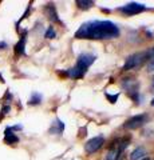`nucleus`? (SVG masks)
<instances>
[{"instance_id": "nucleus-18", "label": "nucleus", "mask_w": 154, "mask_h": 160, "mask_svg": "<svg viewBox=\"0 0 154 160\" xmlns=\"http://www.w3.org/2000/svg\"><path fill=\"white\" fill-rule=\"evenodd\" d=\"M6 100H7V102H8V100H12V95H11V92H9V91H7V92H6V95H4V98L2 99V102H6Z\"/></svg>"}, {"instance_id": "nucleus-17", "label": "nucleus", "mask_w": 154, "mask_h": 160, "mask_svg": "<svg viewBox=\"0 0 154 160\" xmlns=\"http://www.w3.org/2000/svg\"><path fill=\"white\" fill-rule=\"evenodd\" d=\"M31 4H32V3H29V4H28V7H27V9H26V12H24V13H23V16H22L20 19H19V22L16 23V26H19V23H20L22 20H24V19L27 18V15L29 13V11H31Z\"/></svg>"}, {"instance_id": "nucleus-2", "label": "nucleus", "mask_w": 154, "mask_h": 160, "mask_svg": "<svg viewBox=\"0 0 154 160\" xmlns=\"http://www.w3.org/2000/svg\"><path fill=\"white\" fill-rule=\"evenodd\" d=\"M95 56L93 53H81L78 56V60L75 63V66L72 68H68L67 71L62 72L63 75L71 78V79H82L84 75H86L87 69L91 67V64H94L95 62Z\"/></svg>"}, {"instance_id": "nucleus-13", "label": "nucleus", "mask_w": 154, "mask_h": 160, "mask_svg": "<svg viewBox=\"0 0 154 160\" xmlns=\"http://www.w3.org/2000/svg\"><path fill=\"white\" fill-rule=\"evenodd\" d=\"M75 4L78 6V8H81V9H88V8H91L94 7V3L93 0H77Z\"/></svg>"}, {"instance_id": "nucleus-3", "label": "nucleus", "mask_w": 154, "mask_h": 160, "mask_svg": "<svg viewBox=\"0 0 154 160\" xmlns=\"http://www.w3.org/2000/svg\"><path fill=\"white\" fill-rule=\"evenodd\" d=\"M147 60L149 62V56H147V51L145 52H137V53H133L130 55L127 59L125 64H123L122 69L123 71H130V69H134V68H138L140 66H142Z\"/></svg>"}, {"instance_id": "nucleus-14", "label": "nucleus", "mask_w": 154, "mask_h": 160, "mask_svg": "<svg viewBox=\"0 0 154 160\" xmlns=\"http://www.w3.org/2000/svg\"><path fill=\"white\" fill-rule=\"evenodd\" d=\"M44 38H46V39H54V38H56V31H55V28H54L52 26H50V27L46 29V32H44Z\"/></svg>"}, {"instance_id": "nucleus-12", "label": "nucleus", "mask_w": 154, "mask_h": 160, "mask_svg": "<svg viewBox=\"0 0 154 160\" xmlns=\"http://www.w3.org/2000/svg\"><path fill=\"white\" fill-rule=\"evenodd\" d=\"M42 95L39 92H32L31 93V98L28 100V106H39L42 103Z\"/></svg>"}, {"instance_id": "nucleus-4", "label": "nucleus", "mask_w": 154, "mask_h": 160, "mask_svg": "<svg viewBox=\"0 0 154 160\" xmlns=\"http://www.w3.org/2000/svg\"><path fill=\"white\" fill-rule=\"evenodd\" d=\"M146 6H143L141 3H135V2H131V3H127L125 4L123 7L118 8V11H121L122 13L127 15V16H133V15H138V13H142L143 11H146Z\"/></svg>"}, {"instance_id": "nucleus-20", "label": "nucleus", "mask_w": 154, "mask_h": 160, "mask_svg": "<svg viewBox=\"0 0 154 160\" xmlns=\"http://www.w3.org/2000/svg\"><path fill=\"white\" fill-rule=\"evenodd\" d=\"M7 47H8L7 42H0V51H2V49H6Z\"/></svg>"}, {"instance_id": "nucleus-19", "label": "nucleus", "mask_w": 154, "mask_h": 160, "mask_svg": "<svg viewBox=\"0 0 154 160\" xmlns=\"http://www.w3.org/2000/svg\"><path fill=\"white\" fill-rule=\"evenodd\" d=\"M147 68H149V71H154V59L149 60V63H147Z\"/></svg>"}, {"instance_id": "nucleus-1", "label": "nucleus", "mask_w": 154, "mask_h": 160, "mask_svg": "<svg viewBox=\"0 0 154 160\" xmlns=\"http://www.w3.org/2000/svg\"><path fill=\"white\" fill-rule=\"evenodd\" d=\"M121 35L119 27L110 20H91L83 23L77 29L75 38L84 40H109Z\"/></svg>"}, {"instance_id": "nucleus-7", "label": "nucleus", "mask_w": 154, "mask_h": 160, "mask_svg": "<svg viewBox=\"0 0 154 160\" xmlns=\"http://www.w3.org/2000/svg\"><path fill=\"white\" fill-rule=\"evenodd\" d=\"M26 43H27V32L24 31L23 35L19 39V42L15 44L13 47V51H15V55L16 56H23V55H26Z\"/></svg>"}, {"instance_id": "nucleus-11", "label": "nucleus", "mask_w": 154, "mask_h": 160, "mask_svg": "<svg viewBox=\"0 0 154 160\" xmlns=\"http://www.w3.org/2000/svg\"><path fill=\"white\" fill-rule=\"evenodd\" d=\"M130 160H147V152L143 147H137L130 155Z\"/></svg>"}, {"instance_id": "nucleus-8", "label": "nucleus", "mask_w": 154, "mask_h": 160, "mask_svg": "<svg viewBox=\"0 0 154 160\" xmlns=\"http://www.w3.org/2000/svg\"><path fill=\"white\" fill-rule=\"evenodd\" d=\"M4 143L8 144V146H13V144L19 143V136L12 129V127H7L6 131H4Z\"/></svg>"}, {"instance_id": "nucleus-16", "label": "nucleus", "mask_w": 154, "mask_h": 160, "mask_svg": "<svg viewBox=\"0 0 154 160\" xmlns=\"http://www.w3.org/2000/svg\"><path fill=\"white\" fill-rule=\"evenodd\" d=\"M106 98H107V100L110 103H117V100H118V98H119V95L117 93V95H110V93H106Z\"/></svg>"}, {"instance_id": "nucleus-21", "label": "nucleus", "mask_w": 154, "mask_h": 160, "mask_svg": "<svg viewBox=\"0 0 154 160\" xmlns=\"http://www.w3.org/2000/svg\"><path fill=\"white\" fill-rule=\"evenodd\" d=\"M150 91L154 93V79H153V82H151V86H150Z\"/></svg>"}, {"instance_id": "nucleus-22", "label": "nucleus", "mask_w": 154, "mask_h": 160, "mask_svg": "<svg viewBox=\"0 0 154 160\" xmlns=\"http://www.w3.org/2000/svg\"><path fill=\"white\" fill-rule=\"evenodd\" d=\"M151 106H154V99L151 100Z\"/></svg>"}, {"instance_id": "nucleus-6", "label": "nucleus", "mask_w": 154, "mask_h": 160, "mask_svg": "<svg viewBox=\"0 0 154 160\" xmlns=\"http://www.w3.org/2000/svg\"><path fill=\"white\" fill-rule=\"evenodd\" d=\"M103 144H105V138H103L102 135H98V136H94L93 139H90L84 144V151L87 153H94V152H97L98 149H101Z\"/></svg>"}, {"instance_id": "nucleus-15", "label": "nucleus", "mask_w": 154, "mask_h": 160, "mask_svg": "<svg viewBox=\"0 0 154 160\" xmlns=\"http://www.w3.org/2000/svg\"><path fill=\"white\" fill-rule=\"evenodd\" d=\"M9 111H11V106H9V104H4L2 109H0V122L6 118V115H8Z\"/></svg>"}, {"instance_id": "nucleus-10", "label": "nucleus", "mask_w": 154, "mask_h": 160, "mask_svg": "<svg viewBox=\"0 0 154 160\" xmlns=\"http://www.w3.org/2000/svg\"><path fill=\"white\" fill-rule=\"evenodd\" d=\"M63 131H64V123L59 118H56L52 122L51 127H50V129H48V132L51 135H62Z\"/></svg>"}, {"instance_id": "nucleus-5", "label": "nucleus", "mask_w": 154, "mask_h": 160, "mask_svg": "<svg viewBox=\"0 0 154 160\" xmlns=\"http://www.w3.org/2000/svg\"><path fill=\"white\" fill-rule=\"evenodd\" d=\"M147 120H149V115L147 113L135 115V116L130 118L125 124H123V128H126V129H137V128L142 127Z\"/></svg>"}, {"instance_id": "nucleus-9", "label": "nucleus", "mask_w": 154, "mask_h": 160, "mask_svg": "<svg viewBox=\"0 0 154 160\" xmlns=\"http://www.w3.org/2000/svg\"><path fill=\"white\" fill-rule=\"evenodd\" d=\"M44 12H46L47 18L51 20V22H55V23H61L62 24L61 19H59V16H58V12H56V8H55V6H54V3L46 4V7H44Z\"/></svg>"}]
</instances>
